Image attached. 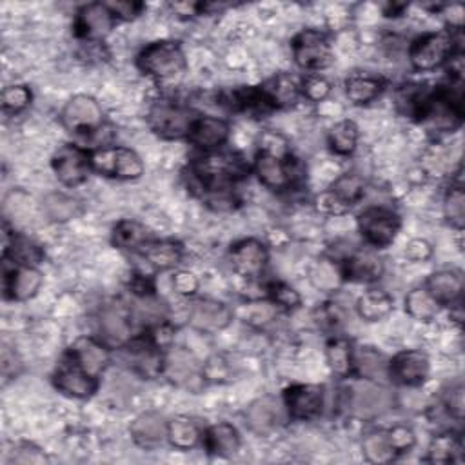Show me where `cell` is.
Returning <instances> with one entry per match:
<instances>
[{
	"mask_svg": "<svg viewBox=\"0 0 465 465\" xmlns=\"http://www.w3.org/2000/svg\"><path fill=\"white\" fill-rule=\"evenodd\" d=\"M106 6L112 10L115 19H122V21H133L144 10L140 3H133V0L131 3L130 0H117V3H106Z\"/></svg>",
	"mask_w": 465,
	"mask_h": 465,
	"instance_id": "55",
	"label": "cell"
},
{
	"mask_svg": "<svg viewBox=\"0 0 465 465\" xmlns=\"http://www.w3.org/2000/svg\"><path fill=\"white\" fill-rule=\"evenodd\" d=\"M388 433H389V438H391V442H393V447L397 449L398 454L407 452V451L413 449L415 443H416V436H415L413 429H409L407 425H395V427L389 429Z\"/></svg>",
	"mask_w": 465,
	"mask_h": 465,
	"instance_id": "54",
	"label": "cell"
},
{
	"mask_svg": "<svg viewBox=\"0 0 465 465\" xmlns=\"http://www.w3.org/2000/svg\"><path fill=\"white\" fill-rule=\"evenodd\" d=\"M137 64L142 73L165 80L185 69V55L176 42L160 40L144 48L137 58Z\"/></svg>",
	"mask_w": 465,
	"mask_h": 465,
	"instance_id": "1",
	"label": "cell"
},
{
	"mask_svg": "<svg viewBox=\"0 0 465 465\" xmlns=\"http://www.w3.org/2000/svg\"><path fill=\"white\" fill-rule=\"evenodd\" d=\"M331 192L351 208L354 202H358L363 197L365 182L356 173H345L331 185Z\"/></svg>",
	"mask_w": 465,
	"mask_h": 465,
	"instance_id": "45",
	"label": "cell"
},
{
	"mask_svg": "<svg viewBox=\"0 0 465 465\" xmlns=\"http://www.w3.org/2000/svg\"><path fill=\"white\" fill-rule=\"evenodd\" d=\"M425 290L440 306H452L460 302L463 293V276L460 271L445 269L429 276Z\"/></svg>",
	"mask_w": 465,
	"mask_h": 465,
	"instance_id": "25",
	"label": "cell"
},
{
	"mask_svg": "<svg viewBox=\"0 0 465 465\" xmlns=\"http://www.w3.org/2000/svg\"><path fill=\"white\" fill-rule=\"evenodd\" d=\"M149 242L148 229L135 220H122L113 229V244L121 249H142Z\"/></svg>",
	"mask_w": 465,
	"mask_h": 465,
	"instance_id": "41",
	"label": "cell"
},
{
	"mask_svg": "<svg viewBox=\"0 0 465 465\" xmlns=\"http://www.w3.org/2000/svg\"><path fill=\"white\" fill-rule=\"evenodd\" d=\"M356 311L365 322H379L393 311V299L386 291H367L358 299Z\"/></svg>",
	"mask_w": 465,
	"mask_h": 465,
	"instance_id": "36",
	"label": "cell"
},
{
	"mask_svg": "<svg viewBox=\"0 0 465 465\" xmlns=\"http://www.w3.org/2000/svg\"><path fill=\"white\" fill-rule=\"evenodd\" d=\"M204 445L210 454L229 458L235 456L240 449V434L231 424H215L204 433Z\"/></svg>",
	"mask_w": 465,
	"mask_h": 465,
	"instance_id": "31",
	"label": "cell"
},
{
	"mask_svg": "<svg viewBox=\"0 0 465 465\" xmlns=\"http://www.w3.org/2000/svg\"><path fill=\"white\" fill-rule=\"evenodd\" d=\"M195 169L210 192L226 190L229 182L246 174V164L235 153H210L199 158Z\"/></svg>",
	"mask_w": 465,
	"mask_h": 465,
	"instance_id": "3",
	"label": "cell"
},
{
	"mask_svg": "<svg viewBox=\"0 0 465 465\" xmlns=\"http://www.w3.org/2000/svg\"><path fill=\"white\" fill-rule=\"evenodd\" d=\"M393 407V395L377 382L363 380L349 391V409L360 418H375Z\"/></svg>",
	"mask_w": 465,
	"mask_h": 465,
	"instance_id": "10",
	"label": "cell"
},
{
	"mask_svg": "<svg viewBox=\"0 0 465 465\" xmlns=\"http://www.w3.org/2000/svg\"><path fill=\"white\" fill-rule=\"evenodd\" d=\"M416 117L433 131L452 133L461 126L463 104L454 103L443 89L433 95H425Z\"/></svg>",
	"mask_w": 465,
	"mask_h": 465,
	"instance_id": "5",
	"label": "cell"
},
{
	"mask_svg": "<svg viewBox=\"0 0 465 465\" xmlns=\"http://www.w3.org/2000/svg\"><path fill=\"white\" fill-rule=\"evenodd\" d=\"M260 153L276 158H290V144L282 135H278L274 131H265L260 137Z\"/></svg>",
	"mask_w": 465,
	"mask_h": 465,
	"instance_id": "52",
	"label": "cell"
},
{
	"mask_svg": "<svg viewBox=\"0 0 465 465\" xmlns=\"http://www.w3.org/2000/svg\"><path fill=\"white\" fill-rule=\"evenodd\" d=\"M46 217L53 222H67L82 213V204L64 193H49L42 201Z\"/></svg>",
	"mask_w": 465,
	"mask_h": 465,
	"instance_id": "39",
	"label": "cell"
},
{
	"mask_svg": "<svg viewBox=\"0 0 465 465\" xmlns=\"http://www.w3.org/2000/svg\"><path fill=\"white\" fill-rule=\"evenodd\" d=\"M269 260L267 247L255 238L242 240L233 246L231 249V265L233 269L247 278L260 276L262 271L265 269Z\"/></svg>",
	"mask_w": 465,
	"mask_h": 465,
	"instance_id": "21",
	"label": "cell"
},
{
	"mask_svg": "<svg viewBox=\"0 0 465 465\" xmlns=\"http://www.w3.org/2000/svg\"><path fill=\"white\" fill-rule=\"evenodd\" d=\"M406 8H407L406 4H388L384 6V13L386 17H400Z\"/></svg>",
	"mask_w": 465,
	"mask_h": 465,
	"instance_id": "61",
	"label": "cell"
},
{
	"mask_svg": "<svg viewBox=\"0 0 465 465\" xmlns=\"http://www.w3.org/2000/svg\"><path fill=\"white\" fill-rule=\"evenodd\" d=\"M362 451H363V456L367 461L377 463V465L391 463L398 456L388 431L369 433L362 442Z\"/></svg>",
	"mask_w": 465,
	"mask_h": 465,
	"instance_id": "35",
	"label": "cell"
},
{
	"mask_svg": "<svg viewBox=\"0 0 465 465\" xmlns=\"http://www.w3.org/2000/svg\"><path fill=\"white\" fill-rule=\"evenodd\" d=\"M140 251L146 262L158 271L173 269L182 260V246L174 240H160V242L149 240Z\"/></svg>",
	"mask_w": 465,
	"mask_h": 465,
	"instance_id": "33",
	"label": "cell"
},
{
	"mask_svg": "<svg viewBox=\"0 0 465 465\" xmlns=\"http://www.w3.org/2000/svg\"><path fill=\"white\" fill-rule=\"evenodd\" d=\"M429 358L422 351H402L389 362V379L406 388L422 386L429 379Z\"/></svg>",
	"mask_w": 465,
	"mask_h": 465,
	"instance_id": "14",
	"label": "cell"
},
{
	"mask_svg": "<svg viewBox=\"0 0 465 465\" xmlns=\"http://www.w3.org/2000/svg\"><path fill=\"white\" fill-rule=\"evenodd\" d=\"M406 311L415 320L429 322L438 315L440 304L433 299V295L425 288H416L409 291L406 297Z\"/></svg>",
	"mask_w": 465,
	"mask_h": 465,
	"instance_id": "40",
	"label": "cell"
},
{
	"mask_svg": "<svg viewBox=\"0 0 465 465\" xmlns=\"http://www.w3.org/2000/svg\"><path fill=\"white\" fill-rule=\"evenodd\" d=\"M406 256L413 262H425L433 256V246L424 238H415L406 246Z\"/></svg>",
	"mask_w": 465,
	"mask_h": 465,
	"instance_id": "58",
	"label": "cell"
},
{
	"mask_svg": "<svg viewBox=\"0 0 465 465\" xmlns=\"http://www.w3.org/2000/svg\"><path fill=\"white\" fill-rule=\"evenodd\" d=\"M344 269L335 260L320 258L309 269V281L318 291L333 293L344 282Z\"/></svg>",
	"mask_w": 465,
	"mask_h": 465,
	"instance_id": "34",
	"label": "cell"
},
{
	"mask_svg": "<svg viewBox=\"0 0 465 465\" xmlns=\"http://www.w3.org/2000/svg\"><path fill=\"white\" fill-rule=\"evenodd\" d=\"M13 264V262H12ZM42 286V273L37 267H24L13 264L12 269L4 262V291L6 297L17 302L33 299Z\"/></svg>",
	"mask_w": 465,
	"mask_h": 465,
	"instance_id": "18",
	"label": "cell"
},
{
	"mask_svg": "<svg viewBox=\"0 0 465 465\" xmlns=\"http://www.w3.org/2000/svg\"><path fill=\"white\" fill-rule=\"evenodd\" d=\"M269 295H271V302H273V304L281 306V308H286V309H295V308H299L300 302H302L299 291L293 290L291 286L284 284V282H274V284H271Z\"/></svg>",
	"mask_w": 465,
	"mask_h": 465,
	"instance_id": "51",
	"label": "cell"
},
{
	"mask_svg": "<svg viewBox=\"0 0 465 465\" xmlns=\"http://www.w3.org/2000/svg\"><path fill=\"white\" fill-rule=\"evenodd\" d=\"M353 371L371 382L389 379V360L375 347H358L353 351Z\"/></svg>",
	"mask_w": 465,
	"mask_h": 465,
	"instance_id": "29",
	"label": "cell"
},
{
	"mask_svg": "<svg viewBox=\"0 0 465 465\" xmlns=\"http://www.w3.org/2000/svg\"><path fill=\"white\" fill-rule=\"evenodd\" d=\"M197 148L211 151L224 146L229 139V126L222 119L199 117L188 137Z\"/></svg>",
	"mask_w": 465,
	"mask_h": 465,
	"instance_id": "27",
	"label": "cell"
},
{
	"mask_svg": "<svg viewBox=\"0 0 465 465\" xmlns=\"http://www.w3.org/2000/svg\"><path fill=\"white\" fill-rule=\"evenodd\" d=\"M443 213L447 222L461 231L465 226V193L461 185H452L443 199Z\"/></svg>",
	"mask_w": 465,
	"mask_h": 465,
	"instance_id": "46",
	"label": "cell"
},
{
	"mask_svg": "<svg viewBox=\"0 0 465 465\" xmlns=\"http://www.w3.org/2000/svg\"><path fill=\"white\" fill-rule=\"evenodd\" d=\"M295 62L308 71L326 69L333 62L327 37L317 30H304L293 40Z\"/></svg>",
	"mask_w": 465,
	"mask_h": 465,
	"instance_id": "9",
	"label": "cell"
},
{
	"mask_svg": "<svg viewBox=\"0 0 465 465\" xmlns=\"http://www.w3.org/2000/svg\"><path fill=\"white\" fill-rule=\"evenodd\" d=\"M173 290L178 295H193L199 290V278L190 271H178L173 276Z\"/></svg>",
	"mask_w": 465,
	"mask_h": 465,
	"instance_id": "56",
	"label": "cell"
},
{
	"mask_svg": "<svg viewBox=\"0 0 465 465\" xmlns=\"http://www.w3.org/2000/svg\"><path fill=\"white\" fill-rule=\"evenodd\" d=\"M344 276L353 282H377L384 273V262L371 251H358L342 265Z\"/></svg>",
	"mask_w": 465,
	"mask_h": 465,
	"instance_id": "30",
	"label": "cell"
},
{
	"mask_svg": "<svg viewBox=\"0 0 465 465\" xmlns=\"http://www.w3.org/2000/svg\"><path fill=\"white\" fill-rule=\"evenodd\" d=\"M53 384L66 397L80 398V400L95 395L99 388V380L95 377L87 375L69 354L55 371Z\"/></svg>",
	"mask_w": 465,
	"mask_h": 465,
	"instance_id": "13",
	"label": "cell"
},
{
	"mask_svg": "<svg viewBox=\"0 0 465 465\" xmlns=\"http://www.w3.org/2000/svg\"><path fill=\"white\" fill-rule=\"evenodd\" d=\"M276 315V304L273 302H251L244 308V320L255 327H262Z\"/></svg>",
	"mask_w": 465,
	"mask_h": 465,
	"instance_id": "49",
	"label": "cell"
},
{
	"mask_svg": "<svg viewBox=\"0 0 465 465\" xmlns=\"http://www.w3.org/2000/svg\"><path fill=\"white\" fill-rule=\"evenodd\" d=\"M130 431L137 445L153 449L167 440V420L160 413H142L133 420Z\"/></svg>",
	"mask_w": 465,
	"mask_h": 465,
	"instance_id": "24",
	"label": "cell"
},
{
	"mask_svg": "<svg viewBox=\"0 0 465 465\" xmlns=\"http://www.w3.org/2000/svg\"><path fill=\"white\" fill-rule=\"evenodd\" d=\"M286 406L276 397L265 395L256 398L246 413V420L249 429L258 436H267L281 427L286 420Z\"/></svg>",
	"mask_w": 465,
	"mask_h": 465,
	"instance_id": "15",
	"label": "cell"
},
{
	"mask_svg": "<svg viewBox=\"0 0 465 465\" xmlns=\"http://www.w3.org/2000/svg\"><path fill=\"white\" fill-rule=\"evenodd\" d=\"M233 320L231 309L211 299L197 300L190 311V324L202 333H219L226 329Z\"/></svg>",
	"mask_w": 465,
	"mask_h": 465,
	"instance_id": "20",
	"label": "cell"
},
{
	"mask_svg": "<svg viewBox=\"0 0 465 465\" xmlns=\"http://www.w3.org/2000/svg\"><path fill=\"white\" fill-rule=\"evenodd\" d=\"M461 454V443L460 440L451 433H442L433 438L429 451H427V461L433 463H454L458 461Z\"/></svg>",
	"mask_w": 465,
	"mask_h": 465,
	"instance_id": "42",
	"label": "cell"
},
{
	"mask_svg": "<svg viewBox=\"0 0 465 465\" xmlns=\"http://www.w3.org/2000/svg\"><path fill=\"white\" fill-rule=\"evenodd\" d=\"M51 165L58 182L67 185V188H75V185H80L82 182H85L93 169L91 155H87V151L82 149L80 146H73V144H66L58 148L57 153L53 155Z\"/></svg>",
	"mask_w": 465,
	"mask_h": 465,
	"instance_id": "11",
	"label": "cell"
},
{
	"mask_svg": "<svg viewBox=\"0 0 465 465\" xmlns=\"http://www.w3.org/2000/svg\"><path fill=\"white\" fill-rule=\"evenodd\" d=\"M449 24H451V28H454V30H461L463 28V8L461 6H451L449 8Z\"/></svg>",
	"mask_w": 465,
	"mask_h": 465,
	"instance_id": "60",
	"label": "cell"
},
{
	"mask_svg": "<svg viewBox=\"0 0 465 465\" xmlns=\"http://www.w3.org/2000/svg\"><path fill=\"white\" fill-rule=\"evenodd\" d=\"M4 256L17 265L37 267L44 258V251L31 238L22 235H13L6 246Z\"/></svg>",
	"mask_w": 465,
	"mask_h": 465,
	"instance_id": "37",
	"label": "cell"
},
{
	"mask_svg": "<svg viewBox=\"0 0 465 465\" xmlns=\"http://www.w3.org/2000/svg\"><path fill=\"white\" fill-rule=\"evenodd\" d=\"M199 117L173 103H156L148 113V124L155 135L165 140L190 137V131Z\"/></svg>",
	"mask_w": 465,
	"mask_h": 465,
	"instance_id": "2",
	"label": "cell"
},
{
	"mask_svg": "<svg viewBox=\"0 0 465 465\" xmlns=\"http://www.w3.org/2000/svg\"><path fill=\"white\" fill-rule=\"evenodd\" d=\"M126 354L130 365L144 379H156L162 375L164 353L151 342V338L131 342L126 349Z\"/></svg>",
	"mask_w": 465,
	"mask_h": 465,
	"instance_id": "23",
	"label": "cell"
},
{
	"mask_svg": "<svg viewBox=\"0 0 465 465\" xmlns=\"http://www.w3.org/2000/svg\"><path fill=\"white\" fill-rule=\"evenodd\" d=\"M69 356L85 371L87 375L95 379H99L104 373L112 362L110 349L103 342L87 336H82L73 342L69 349Z\"/></svg>",
	"mask_w": 465,
	"mask_h": 465,
	"instance_id": "19",
	"label": "cell"
},
{
	"mask_svg": "<svg viewBox=\"0 0 465 465\" xmlns=\"http://www.w3.org/2000/svg\"><path fill=\"white\" fill-rule=\"evenodd\" d=\"M99 327L104 340L112 345H122L131 338V320L121 304H112L103 309Z\"/></svg>",
	"mask_w": 465,
	"mask_h": 465,
	"instance_id": "28",
	"label": "cell"
},
{
	"mask_svg": "<svg viewBox=\"0 0 465 465\" xmlns=\"http://www.w3.org/2000/svg\"><path fill=\"white\" fill-rule=\"evenodd\" d=\"M204 438V433L197 420L190 416H174L167 422V440L173 447L180 451H188L199 445Z\"/></svg>",
	"mask_w": 465,
	"mask_h": 465,
	"instance_id": "32",
	"label": "cell"
},
{
	"mask_svg": "<svg viewBox=\"0 0 465 465\" xmlns=\"http://www.w3.org/2000/svg\"><path fill=\"white\" fill-rule=\"evenodd\" d=\"M445 407L451 413V416H454L456 420L463 418V386L456 384L452 386L447 393H445Z\"/></svg>",
	"mask_w": 465,
	"mask_h": 465,
	"instance_id": "57",
	"label": "cell"
},
{
	"mask_svg": "<svg viewBox=\"0 0 465 465\" xmlns=\"http://www.w3.org/2000/svg\"><path fill=\"white\" fill-rule=\"evenodd\" d=\"M31 104V91L26 85H10L3 91V108L8 113H21Z\"/></svg>",
	"mask_w": 465,
	"mask_h": 465,
	"instance_id": "48",
	"label": "cell"
},
{
	"mask_svg": "<svg viewBox=\"0 0 465 465\" xmlns=\"http://www.w3.org/2000/svg\"><path fill=\"white\" fill-rule=\"evenodd\" d=\"M290 158H276L265 153H258L255 160V173L265 188L273 192H284L295 180Z\"/></svg>",
	"mask_w": 465,
	"mask_h": 465,
	"instance_id": "22",
	"label": "cell"
},
{
	"mask_svg": "<svg viewBox=\"0 0 465 465\" xmlns=\"http://www.w3.org/2000/svg\"><path fill=\"white\" fill-rule=\"evenodd\" d=\"M48 461L49 458L44 454V451L28 442L17 443L6 460V463H19V465H44Z\"/></svg>",
	"mask_w": 465,
	"mask_h": 465,
	"instance_id": "47",
	"label": "cell"
},
{
	"mask_svg": "<svg viewBox=\"0 0 465 465\" xmlns=\"http://www.w3.org/2000/svg\"><path fill=\"white\" fill-rule=\"evenodd\" d=\"M454 51V39L447 31L427 33L416 39L409 49V60L418 71H433L440 67Z\"/></svg>",
	"mask_w": 465,
	"mask_h": 465,
	"instance_id": "7",
	"label": "cell"
},
{
	"mask_svg": "<svg viewBox=\"0 0 465 465\" xmlns=\"http://www.w3.org/2000/svg\"><path fill=\"white\" fill-rule=\"evenodd\" d=\"M260 91L271 108L295 106L302 93L297 80L288 73H281V75L273 76L260 87Z\"/></svg>",
	"mask_w": 465,
	"mask_h": 465,
	"instance_id": "26",
	"label": "cell"
},
{
	"mask_svg": "<svg viewBox=\"0 0 465 465\" xmlns=\"http://www.w3.org/2000/svg\"><path fill=\"white\" fill-rule=\"evenodd\" d=\"M162 375L174 386L199 391L204 384V369L197 356L183 347H169L164 354Z\"/></svg>",
	"mask_w": 465,
	"mask_h": 465,
	"instance_id": "4",
	"label": "cell"
},
{
	"mask_svg": "<svg viewBox=\"0 0 465 465\" xmlns=\"http://www.w3.org/2000/svg\"><path fill=\"white\" fill-rule=\"evenodd\" d=\"M93 169L121 180H137L144 174L142 158L130 148L110 146L91 155Z\"/></svg>",
	"mask_w": 465,
	"mask_h": 465,
	"instance_id": "6",
	"label": "cell"
},
{
	"mask_svg": "<svg viewBox=\"0 0 465 465\" xmlns=\"http://www.w3.org/2000/svg\"><path fill=\"white\" fill-rule=\"evenodd\" d=\"M329 148L342 156L351 155L358 144V128L353 121H342L329 131Z\"/></svg>",
	"mask_w": 465,
	"mask_h": 465,
	"instance_id": "43",
	"label": "cell"
},
{
	"mask_svg": "<svg viewBox=\"0 0 465 465\" xmlns=\"http://www.w3.org/2000/svg\"><path fill=\"white\" fill-rule=\"evenodd\" d=\"M62 124L66 130L84 135L104 124V113L101 104L87 95H76L62 110Z\"/></svg>",
	"mask_w": 465,
	"mask_h": 465,
	"instance_id": "12",
	"label": "cell"
},
{
	"mask_svg": "<svg viewBox=\"0 0 465 465\" xmlns=\"http://www.w3.org/2000/svg\"><path fill=\"white\" fill-rule=\"evenodd\" d=\"M115 15L112 13V10L106 6V3H95V4H87L84 6L75 21V31L80 39L97 42L106 39L113 26H115Z\"/></svg>",
	"mask_w": 465,
	"mask_h": 465,
	"instance_id": "16",
	"label": "cell"
},
{
	"mask_svg": "<svg viewBox=\"0 0 465 465\" xmlns=\"http://www.w3.org/2000/svg\"><path fill=\"white\" fill-rule=\"evenodd\" d=\"M327 362L333 373L338 377H347L353 373V349L349 342L342 338L331 340L327 345Z\"/></svg>",
	"mask_w": 465,
	"mask_h": 465,
	"instance_id": "44",
	"label": "cell"
},
{
	"mask_svg": "<svg viewBox=\"0 0 465 465\" xmlns=\"http://www.w3.org/2000/svg\"><path fill=\"white\" fill-rule=\"evenodd\" d=\"M362 237L375 247H388L400 231V219L386 208H369L358 217Z\"/></svg>",
	"mask_w": 465,
	"mask_h": 465,
	"instance_id": "8",
	"label": "cell"
},
{
	"mask_svg": "<svg viewBox=\"0 0 465 465\" xmlns=\"http://www.w3.org/2000/svg\"><path fill=\"white\" fill-rule=\"evenodd\" d=\"M300 91L308 101L324 103L331 93V84L327 78H324L320 75H311L304 80V84L300 85Z\"/></svg>",
	"mask_w": 465,
	"mask_h": 465,
	"instance_id": "50",
	"label": "cell"
},
{
	"mask_svg": "<svg viewBox=\"0 0 465 465\" xmlns=\"http://www.w3.org/2000/svg\"><path fill=\"white\" fill-rule=\"evenodd\" d=\"M284 406L288 415L295 420H313L324 409V388L313 384L293 386L284 393Z\"/></svg>",
	"mask_w": 465,
	"mask_h": 465,
	"instance_id": "17",
	"label": "cell"
},
{
	"mask_svg": "<svg viewBox=\"0 0 465 465\" xmlns=\"http://www.w3.org/2000/svg\"><path fill=\"white\" fill-rule=\"evenodd\" d=\"M315 204H317V210H318L320 213L329 215V217H340V215H344V213L349 210V206H347L344 201H340L331 190L320 193V195L317 197Z\"/></svg>",
	"mask_w": 465,
	"mask_h": 465,
	"instance_id": "53",
	"label": "cell"
},
{
	"mask_svg": "<svg viewBox=\"0 0 465 465\" xmlns=\"http://www.w3.org/2000/svg\"><path fill=\"white\" fill-rule=\"evenodd\" d=\"M380 91H382V82L375 76L354 75L345 82V95L356 106L369 104L371 101H375L380 95Z\"/></svg>",
	"mask_w": 465,
	"mask_h": 465,
	"instance_id": "38",
	"label": "cell"
},
{
	"mask_svg": "<svg viewBox=\"0 0 465 465\" xmlns=\"http://www.w3.org/2000/svg\"><path fill=\"white\" fill-rule=\"evenodd\" d=\"M149 338H151V342H153L155 345H158L160 349L171 347L173 338H174V331H173L167 324H158V326L153 327Z\"/></svg>",
	"mask_w": 465,
	"mask_h": 465,
	"instance_id": "59",
	"label": "cell"
}]
</instances>
